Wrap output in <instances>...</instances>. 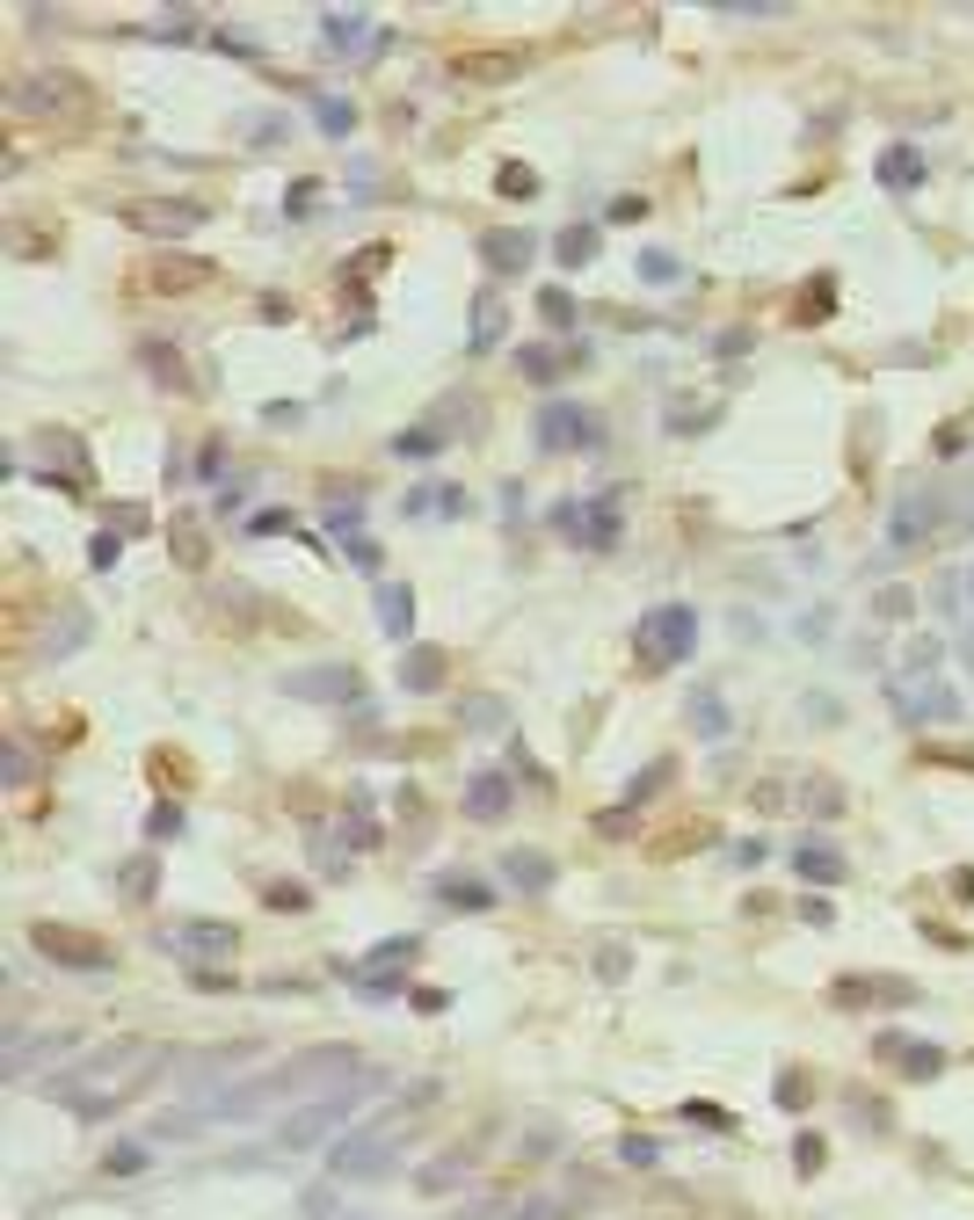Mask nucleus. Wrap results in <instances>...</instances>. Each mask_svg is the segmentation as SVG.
Listing matches in <instances>:
<instances>
[{"mask_svg":"<svg viewBox=\"0 0 974 1220\" xmlns=\"http://www.w3.org/2000/svg\"><path fill=\"white\" fill-rule=\"evenodd\" d=\"M582 255H597V233H589V226H567L561 233V262H582Z\"/></svg>","mask_w":974,"mask_h":1220,"instance_id":"412c9836","label":"nucleus"},{"mask_svg":"<svg viewBox=\"0 0 974 1220\" xmlns=\"http://www.w3.org/2000/svg\"><path fill=\"white\" fill-rule=\"evenodd\" d=\"M531 436L546 444V451H575V444H589V414H582V407H567V400H553V407H538Z\"/></svg>","mask_w":974,"mask_h":1220,"instance_id":"1a4fd4ad","label":"nucleus"},{"mask_svg":"<svg viewBox=\"0 0 974 1220\" xmlns=\"http://www.w3.org/2000/svg\"><path fill=\"white\" fill-rule=\"evenodd\" d=\"M400 683H408V691H437L444 683V654L437 646H414L408 662H400Z\"/></svg>","mask_w":974,"mask_h":1220,"instance_id":"f3484780","label":"nucleus"},{"mask_svg":"<svg viewBox=\"0 0 974 1220\" xmlns=\"http://www.w3.org/2000/svg\"><path fill=\"white\" fill-rule=\"evenodd\" d=\"M379 618H386V632H393V640H408L414 611H408V589H400V581H379Z\"/></svg>","mask_w":974,"mask_h":1220,"instance_id":"a211bd4d","label":"nucleus"},{"mask_svg":"<svg viewBox=\"0 0 974 1220\" xmlns=\"http://www.w3.org/2000/svg\"><path fill=\"white\" fill-rule=\"evenodd\" d=\"M124 226L175 240V233H196V226H204V204H190V196H139V204H124Z\"/></svg>","mask_w":974,"mask_h":1220,"instance_id":"423d86ee","label":"nucleus"},{"mask_svg":"<svg viewBox=\"0 0 974 1220\" xmlns=\"http://www.w3.org/2000/svg\"><path fill=\"white\" fill-rule=\"evenodd\" d=\"M502 335H510V306H502V291H480V298H473V357L495 349Z\"/></svg>","mask_w":974,"mask_h":1220,"instance_id":"f8f14e48","label":"nucleus"},{"mask_svg":"<svg viewBox=\"0 0 974 1220\" xmlns=\"http://www.w3.org/2000/svg\"><path fill=\"white\" fill-rule=\"evenodd\" d=\"M691 632H699V618H691L683 603L655 611V618L640 625V662H648V669H669V662H683V654H691Z\"/></svg>","mask_w":974,"mask_h":1220,"instance_id":"39448f33","label":"nucleus"},{"mask_svg":"<svg viewBox=\"0 0 974 1220\" xmlns=\"http://www.w3.org/2000/svg\"><path fill=\"white\" fill-rule=\"evenodd\" d=\"M15 102H23L29 117H88V102H95V95H88V80H74L66 66H37Z\"/></svg>","mask_w":974,"mask_h":1220,"instance_id":"20e7f679","label":"nucleus"},{"mask_svg":"<svg viewBox=\"0 0 974 1220\" xmlns=\"http://www.w3.org/2000/svg\"><path fill=\"white\" fill-rule=\"evenodd\" d=\"M437 444H444V429L430 422V429H408L400 444H393V451H400V458H437Z\"/></svg>","mask_w":974,"mask_h":1220,"instance_id":"aec40b11","label":"nucleus"},{"mask_svg":"<svg viewBox=\"0 0 974 1220\" xmlns=\"http://www.w3.org/2000/svg\"><path fill=\"white\" fill-rule=\"evenodd\" d=\"M161 1068V1046H146V1039H117V1046H102V1053H88V1061H74L66 1076L51 1082V1097L59 1104H74L80 1119H102V1112H117L139 1082Z\"/></svg>","mask_w":974,"mask_h":1220,"instance_id":"f257e3e1","label":"nucleus"},{"mask_svg":"<svg viewBox=\"0 0 974 1220\" xmlns=\"http://www.w3.org/2000/svg\"><path fill=\"white\" fill-rule=\"evenodd\" d=\"M887 182H901V190H909V182H917V160H909V153H895V160H887Z\"/></svg>","mask_w":974,"mask_h":1220,"instance_id":"7c9ffc66","label":"nucleus"},{"mask_svg":"<svg viewBox=\"0 0 974 1220\" xmlns=\"http://www.w3.org/2000/svg\"><path fill=\"white\" fill-rule=\"evenodd\" d=\"M124 872H131V879H124V894H131V901H153V858H131Z\"/></svg>","mask_w":974,"mask_h":1220,"instance_id":"4be33fe9","label":"nucleus"},{"mask_svg":"<svg viewBox=\"0 0 974 1220\" xmlns=\"http://www.w3.org/2000/svg\"><path fill=\"white\" fill-rule=\"evenodd\" d=\"M502 872H510L516 894H546V886H553V864L538 858V850H510V858H502Z\"/></svg>","mask_w":974,"mask_h":1220,"instance_id":"dca6fc26","label":"nucleus"},{"mask_svg":"<svg viewBox=\"0 0 974 1220\" xmlns=\"http://www.w3.org/2000/svg\"><path fill=\"white\" fill-rule=\"evenodd\" d=\"M800 872H807V879H836V872H844V864L829 858V850H800Z\"/></svg>","mask_w":974,"mask_h":1220,"instance_id":"a878e982","label":"nucleus"},{"mask_svg":"<svg viewBox=\"0 0 974 1220\" xmlns=\"http://www.w3.org/2000/svg\"><path fill=\"white\" fill-rule=\"evenodd\" d=\"M444 901H459V909H487L495 894H487V886H465V879H451V886H444Z\"/></svg>","mask_w":974,"mask_h":1220,"instance_id":"393cba45","label":"nucleus"},{"mask_svg":"<svg viewBox=\"0 0 974 1220\" xmlns=\"http://www.w3.org/2000/svg\"><path fill=\"white\" fill-rule=\"evenodd\" d=\"M320 131H335V139H342V131H349V110H342V102H320Z\"/></svg>","mask_w":974,"mask_h":1220,"instance_id":"c756f323","label":"nucleus"},{"mask_svg":"<svg viewBox=\"0 0 974 1220\" xmlns=\"http://www.w3.org/2000/svg\"><path fill=\"white\" fill-rule=\"evenodd\" d=\"M37 952L44 959H59V966H80V974H110V945H95V937H74V930H59V923H37Z\"/></svg>","mask_w":974,"mask_h":1220,"instance_id":"0eeeda50","label":"nucleus"},{"mask_svg":"<svg viewBox=\"0 0 974 1220\" xmlns=\"http://www.w3.org/2000/svg\"><path fill=\"white\" fill-rule=\"evenodd\" d=\"M182 829V807H153V843H168Z\"/></svg>","mask_w":974,"mask_h":1220,"instance_id":"cd10ccee","label":"nucleus"},{"mask_svg":"<svg viewBox=\"0 0 974 1220\" xmlns=\"http://www.w3.org/2000/svg\"><path fill=\"white\" fill-rule=\"evenodd\" d=\"M292 691L298 697H364V683L349 669H306V676H292Z\"/></svg>","mask_w":974,"mask_h":1220,"instance_id":"4468645a","label":"nucleus"},{"mask_svg":"<svg viewBox=\"0 0 974 1220\" xmlns=\"http://www.w3.org/2000/svg\"><path fill=\"white\" fill-rule=\"evenodd\" d=\"M102 1170H110V1177H139V1170H146V1148H110Z\"/></svg>","mask_w":974,"mask_h":1220,"instance_id":"5701e85b","label":"nucleus"},{"mask_svg":"<svg viewBox=\"0 0 974 1220\" xmlns=\"http://www.w3.org/2000/svg\"><path fill=\"white\" fill-rule=\"evenodd\" d=\"M241 945V930H226V923H182L175 930V952H196V959H226Z\"/></svg>","mask_w":974,"mask_h":1220,"instance_id":"9b49d317","label":"nucleus"},{"mask_svg":"<svg viewBox=\"0 0 974 1220\" xmlns=\"http://www.w3.org/2000/svg\"><path fill=\"white\" fill-rule=\"evenodd\" d=\"M371 1090H386V1076H349V1082H335V1090L306 1097V1112H292L277 1141H284V1148H313V1141H328L342 1119H357V1104H364Z\"/></svg>","mask_w":974,"mask_h":1220,"instance_id":"7ed1b4c3","label":"nucleus"},{"mask_svg":"<svg viewBox=\"0 0 974 1220\" xmlns=\"http://www.w3.org/2000/svg\"><path fill=\"white\" fill-rule=\"evenodd\" d=\"M465 813H473V821H502V813H510V778H502V770H473Z\"/></svg>","mask_w":974,"mask_h":1220,"instance_id":"9d476101","label":"nucleus"},{"mask_svg":"<svg viewBox=\"0 0 974 1220\" xmlns=\"http://www.w3.org/2000/svg\"><path fill=\"white\" fill-rule=\"evenodd\" d=\"M546 320H575V298H567V291H546Z\"/></svg>","mask_w":974,"mask_h":1220,"instance_id":"2f4dec72","label":"nucleus"},{"mask_svg":"<svg viewBox=\"0 0 974 1220\" xmlns=\"http://www.w3.org/2000/svg\"><path fill=\"white\" fill-rule=\"evenodd\" d=\"M320 29H328V44L349 51V59H357V51H379V23H371V15H328Z\"/></svg>","mask_w":974,"mask_h":1220,"instance_id":"ddd939ff","label":"nucleus"},{"mask_svg":"<svg viewBox=\"0 0 974 1220\" xmlns=\"http://www.w3.org/2000/svg\"><path fill=\"white\" fill-rule=\"evenodd\" d=\"M561 363H567V357H546V349H524V371H531V378H553Z\"/></svg>","mask_w":974,"mask_h":1220,"instance_id":"c85d7f7f","label":"nucleus"},{"mask_svg":"<svg viewBox=\"0 0 974 1220\" xmlns=\"http://www.w3.org/2000/svg\"><path fill=\"white\" fill-rule=\"evenodd\" d=\"M480 262L487 269H531V233H487Z\"/></svg>","mask_w":974,"mask_h":1220,"instance_id":"2eb2a0df","label":"nucleus"},{"mask_svg":"<svg viewBox=\"0 0 974 1220\" xmlns=\"http://www.w3.org/2000/svg\"><path fill=\"white\" fill-rule=\"evenodd\" d=\"M531 190H538V175L524 168V160H510V168H502V196H531Z\"/></svg>","mask_w":974,"mask_h":1220,"instance_id":"b1692460","label":"nucleus"},{"mask_svg":"<svg viewBox=\"0 0 974 1220\" xmlns=\"http://www.w3.org/2000/svg\"><path fill=\"white\" fill-rule=\"evenodd\" d=\"M430 1097H437V1082H414V1090H408L400 1104H393V1112L364 1119L357 1133H349V1141H342L328 1170H335L342 1184H357V1177H386V1170H393V1141H400V1126H408V1119H414V1112H422Z\"/></svg>","mask_w":974,"mask_h":1220,"instance_id":"f03ea898","label":"nucleus"},{"mask_svg":"<svg viewBox=\"0 0 974 1220\" xmlns=\"http://www.w3.org/2000/svg\"><path fill=\"white\" fill-rule=\"evenodd\" d=\"M328 524H335L342 538H349V545H357V524H364V509H349V502H335V509H328Z\"/></svg>","mask_w":974,"mask_h":1220,"instance_id":"bb28decb","label":"nucleus"},{"mask_svg":"<svg viewBox=\"0 0 974 1220\" xmlns=\"http://www.w3.org/2000/svg\"><path fill=\"white\" fill-rule=\"evenodd\" d=\"M459 1177H465V1155H444L437 1170H422V1177H414V1184H422V1192H451Z\"/></svg>","mask_w":974,"mask_h":1220,"instance_id":"6ab92c4d","label":"nucleus"},{"mask_svg":"<svg viewBox=\"0 0 974 1220\" xmlns=\"http://www.w3.org/2000/svg\"><path fill=\"white\" fill-rule=\"evenodd\" d=\"M131 284L139 291H196V284H219V269L196 262V255H161V262H146Z\"/></svg>","mask_w":974,"mask_h":1220,"instance_id":"6e6552de","label":"nucleus"}]
</instances>
